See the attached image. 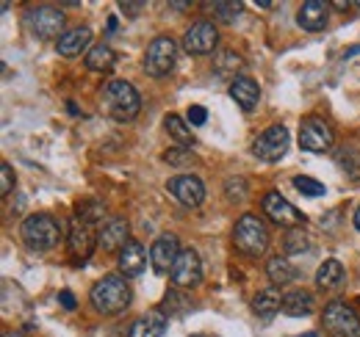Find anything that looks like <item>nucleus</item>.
Wrapping results in <instances>:
<instances>
[{
	"label": "nucleus",
	"mask_w": 360,
	"mask_h": 337,
	"mask_svg": "<svg viewBox=\"0 0 360 337\" xmlns=\"http://www.w3.org/2000/svg\"><path fill=\"white\" fill-rule=\"evenodd\" d=\"M103 111L117 122H131L141 111V97L128 81H108L103 88Z\"/></svg>",
	"instance_id": "obj_1"
},
{
	"label": "nucleus",
	"mask_w": 360,
	"mask_h": 337,
	"mask_svg": "<svg viewBox=\"0 0 360 337\" xmlns=\"http://www.w3.org/2000/svg\"><path fill=\"white\" fill-rule=\"evenodd\" d=\"M233 244L236 249L247 257H261L269 246V227L261 216L244 213L233 227Z\"/></svg>",
	"instance_id": "obj_2"
},
{
	"label": "nucleus",
	"mask_w": 360,
	"mask_h": 337,
	"mask_svg": "<svg viewBox=\"0 0 360 337\" xmlns=\"http://www.w3.org/2000/svg\"><path fill=\"white\" fill-rule=\"evenodd\" d=\"M91 307L97 310V312H103V315H117V312H122V310H128V304H131V288H128V282L120 277V274H108V277H103L94 288H91Z\"/></svg>",
	"instance_id": "obj_3"
},
{
	"label": "nucleus",
	"mask_w": 360,
	"mask_h": 337,
	"mask_svg": "<svg viewBox=\"0 0 360 337\" xmlns=\"http://www.w3.org/2000/svg\"><path fill=\"white\" fill-rule=\"evenodd\" d=\"M20 235H22V244L28 249L47 252V249H56L58 246V241H61V224L50 213H34V216H28L22 221Z\"/></svg>",
	"instance_id": "obj_4"
},
{
	"label": "nucleus",
	"mask_w": 360,
	"mask_h": 337,
	"mask_svg": "<svg viewBox=\"0 0 360 337\" xmlns=\"http://www.w3.org/2000/svg\"><path fill=\"white\" fill-rule=\"evenodd\" d=\"M321 324L333 337H360V318L347 301H330L321 312Z\"/></svg>",
	"instance_id": "obj_5"
},
{
	"label": "nucleus",
	"mask_w": 360,
	"mask_h": 337,
	"mask_svg": "<svg viewBox=\"0 0 360 337\" xmlns=\"http://www.w3.org/2000/svg\"><path fill=\"white\" fill-rule=\"evenodd\" d=\"M175 58H178L175 39L172 37H155L144 53V72L150 78H164L175 70Z\"/></svg>",
	"instance_id": "obj_6"
},
{
	"label": "nucleus",
	"mask_w": 360,
	"mask_h": 337,
	"mask_svg": "<svg viewBox=\"0 0 360 337\" xmlns=\"http://www.w3.org/2000/svg\"><path fill=\"white\" fill-rule=\"evenodd\" d=\"M25 25L34 37L39 39H53V37H64V11L61 8H53V6H37V8H28L25 14Z\"/></svg>",
	"instance_id": "obj_7"
},
{
	"label": "nucleus",
	"mask_w": 360,
	"mask_h": 337,
	"mask_svg": "<svg viewBox=\"0 0 360 337\" xmlns=\"http://www.w3.org/2000/svg\"><path fill=\"white\" fill-rule=\"evenodd\" d=\"M288 144H291V136H288V127L285 125H271L269 130H264L255 141H252V152L255 158L274 164L280 161L285 152H288Z\"/></svg>",
	"instance_id": "obj_8"
},
{
	"label": "nucleus",
	"mask_w": 360,
	"mask_h": 337,
	"mask_svg": "<svg viewBox=\"0 0 360 337\" xmlns=\"http://www.w3.org/2000/svg\"><path fill=\"white\" fill-rule=\"evenodd\" d=\"M169 279L178 291H186V288H197L200 279H202V263H200V254L194 249H183L169 271Z\"/></svg>",
	"instance_id": "obj_9"
},
{
	"label": "nucleus",
	"mask_w": 360,
	"mask_h": 337,
	"mask_svg": "<svg viewBox=\"0 0 360 337\" xmlns=\"http://www.w3.org/2000/svg\"><path fill=\"white\" fill-rule=\"evenodd\" d=\"M330 144H333V130L324 119H319V117L302 119V125H300V147L305 152H324V150H330Z\"/></svg>",
	"instance_id": "obj_10"
},
{
	"label": "nucleus",
	"mask_w": 360,
	"mask_h": 337,
	"mask_svg": "<svg viewBox=\"0 0 360 337\" xmlns=\"http://www.w3.org/2000/svg\"><path fill=\"white\" fill-rule=\"evenodd\" d=\"M167 191L178 199L180 205H186V208H200L202 199H205V185L194 174H178V177H172L167 183Z\"/></svg>",
	"instance_id": "obj_11"
},
{
	"label": "nucleus",
	"mask_w": 360,
	"mask_h": 337,
	"mask_svg": "<svg viewBox=\"0 0 360 337\" xmlns=\"http://www.w3.org/2000/svg\"><path fill=\"white\" fill-rule=\"evenodd\" d=\"M264 213L277 227H300V224H305V216L297 211L288 199H283L277 191H269L264 197Z\"/></svg>",
	"instance_id": "obj_12"
},
{
	"label": "nucleus",
	"mask_w": 360,
	"mask_h": 337,
	"mask_svg": "<svg viewBox=\"0 0 360 337\" xmlns=\"http://www.w3.org/2000/svg\"><path fill=\"white\" fill-rule=\"evenodd\" d=\"M183 252L178 244V238L172 232H164L153 241V249H150V263H153V271L155 274H169L178 254Z\"/></svg>",
	"instance_id": "obj_13"
},
{
	"label": "nucleus",
	"mask_w": 360,
	"mask_h": 337,
	"mask_svg": "<svg viewBox=\"0 0 360 337\" xmlns=\"http://www.w3.org/2000/svg\"><path fill=\"white\" fill-rule=\"evenodd\" d=\"M217 39H219L217 28L202 20V22H194V25L183 34V50L191 53V55H208V53L217 47Z\"/></svg>",
	"instance_id": "obj_14"
},
{
	"label": "nucleus",
	"mask_w": 360,
	"mask_h": 337,
	"mask_svg": "<svg viewBox=\"0 0 360 337\" xmlns=\"http://www.w3.org/2000/svg\"><path fill=\"white\" fill-rule=\"evenodd\" d=\"M128 244H131V241H128V221L120 218V216L108 218V221L100 227V232H97V246H100L103 252H122Z\"/></svg>",
	"instance_id": "obj_15"
},
{
	"label": "nucleus",
	"mask_w": 360,
	"mask_h": 337,
	"mask_svg": "<svg viewBox=\"0 0 360 337\" xmlns=\"http://www.w3.org/2000/svg\"><path fill=\"white\" fill-rule=\"evenodd\" d=\"M94 244H97L94 227L86 224V221H81V218L75 216L72 224H70V249H72V254L81 257V263H84V260H89L91 252H94Z\"/></svg>",
	"instance_id": "obj_16"
},
{
	"label": "nucleus",
	"mask_w": 360,
	"mask_h": 337,
	"mask_svg": "<svg viewBox=\"0 0 360 337\" xmlns=\"http://www.w3.org/2000/svg\"><path fill=\"white\" fill-rule=\"evenodd\" d=\"M230 97L238 103V108L241 111H255L258 108V103H261V88H258V84L252 81V78H247V75H241V78H236L233 84H230Z\"/></svg>",
	"instance_id": "obj_17"
},
{
	"label": "nucleus",
	"mask_w": 360,
	"mask_h": 337,
	"mask_svg": "<svg viewBox=\"0 0 360 337\" xmlns=\"http://www.w3.org/2000/svg\"><path fill=\"white\" fill-rule=\"evenodd\" d=\"M327 20H330V6L327 3L308 0V3L300 6V14H297L300 28H305V31H321L327 25Z\"/></svg>",
	"instance_id": "obj_18"
},
{
	"label": "nucleus",
	"mask_w": 360,
	"mask_h": 337,
	"mask_svg": "<svg viewBox=\"0 0 360 337\" xmlns=\"http://www.w3.org/2000/svg\"><path fill=\"white\" fill-rule=\"evenodd\" d=\"M167 315L164 310H150L147 315H141L131 326V335L128 337H164L167 335Z\"/></svg>",
	"instance_id": "obj_19"
},
{
	"label": "nucleus",
	"mask_w": 360,
	"mask_h": 337,
	"mask_svg": "<svg viewBox=\"0 0 360 337\" xmlns=\"http://www.w3.org/2000/svg\"><path fill=\"white\" fill-rule=\"evenodd\" d=\"M147 252H144V246L139 244V241H131L120 257H117V265H120V271L125 274V277H139L141 271H144V265H147Z\"/></svg>",
	"instance_id": "obj_20"
},
{
	"label": "nucleus",
	"mask_w": 360,
	"mask_h": 337,
	"mask_svg": "<svg viewBox=\"0 0 360 337\" xmlns=\"http://www.w3.org/2000/svg\"><path fill=\"white\" fill-rule=\"evenodd\" d=\"M91 42V31L89 28H72V31H67L61 39H58V53L64 55V58H75V55H81Z\"/></svg>",
	"instance_id": "obj_21"
},
{
	"label": "nucleus",
	"mask_w": 360,
	"mask_h": 337,
	"mask_svg": "<svg viewBox=\"0 0 360 337\" xmlns=\"http://www.w3.org/2000/svg\"><path fill=\"white\" fill-rule=\"evenodd\" d=\"M311 312H314V293H308V291H291L288 296H283V315L305 318Z\"/></svg>",
	"instance_id": "obj_22"
},
{
	"label": "nucleus",
	"mask_w": 360,
	"mask_h": 337,
	"mask_svg": "<svg viewBox=\"0 0 360 337\" xmlns=\"http://www.w3.org/2000/svg\"><path fill=\"white\" fill-rule=\"evenodd\" d=\"M277 310H283V298H280L277 288H266V291H261V293L252 298V312L258 318H264V321L274 318Z\"/></svg>",
	"instance_id": "obj_23"
},
{
	"label": "nucleus",
	"mask_w": 360,
	"mask_h": 337,
	"mask_svg": "<svg viewBox=\"0 0 360 337\" xmlns=\"http://www.w3.org/2000/svg\"><path fill=\"white\" fill-rule=\"evenodd\" d=\"M344 282V265L338 260H324L316 271V285L321 291H335Z\"/></svg>",
	"instance_id": "obj_24"
},
{
	"label": "nucleus",
	"mask_w": 360,
	"mask_h": 337,
	"mask_svg": "<svg viewBox=\"0 0 360 337\" xmlns=\"http://www.w3.org/2000/svg\"><path fill=\"white\" fill-rule=\"evenodd\" d=\"M241 67H244V61H241V55L233 53V50H222V53L214 58V72H217L219 78L230 81V84H233L236 78H241V75H238Z\"/></svg>",
	"instance_id": "obj_25"
},
{
	"label": "nucleus",
	"mask_w": 360,
	"mask_h": 337,
	"mask_svg": "<svg viewBox=\"0 0 360 337\" xmlns=\"http://www.w3.org/2000/svg\"><path fill=\"white\" fill-rule=\"evenodd\" d=\"M84 61H86V70H91V72H108L117 64V53L108 44H94Z\"/></svg>",
	"instance_id": "obj_26"
},
{
	"label": "nucleus",
	"mask_w": 360,
	"mask_h": 337,
	"mask_svg": "<svg viewBox=\"0 0 360 337\" xmlns=\"http://www.w3.org/2000/svg\"><path fill=\"white\" fill-rule=\"evenodd\" d=\"M266 274H269V279L274 285H288L294 277H297V271H294V265L288 263V257H269V263H266Z\"/></svg>",
	"instance_id": "obj_27"
},
{
	"label": "nucleus",
	"mask_w": 360,
	"mask_h": 337,
	"mask_svg": "<svg viewBox=\"0 0 360 337\" xmlns=\"http://www.w3.org/2000/svg\"><path fill=\"white\" fill-rule=\"evenodd\" d=\"M164 127H167V133L178 141V144H183V147H191L194 144V136H191V127L186 125L183 119H180L178 114H169L167 119H164Z\"/></svg>",
	"instance_id": "obj_28"
},
{
	"label": "nucleus",
	"mask_w": 360,
	"mask_h": 337,
	"mask_svg": "<svg viewBox=\"0 0 360 337\" xmlns=\"http://www.w3.org/2000/svg\"><path fill=\"white\" fill-rule=\"evenodd\" d=\"M335 161H338V166L347 171L349 180H358L360 177V152L355 147H344V150L335 155Z\"/></svg>",
	"instance_id": "obj_29"
},
{
	"label": "nucleus",
	"mask_w": 360,
	"mask_h": 337,
	"mask_svg": "<svg viewBox=\"0 0 360 337\" xmlns=\"http://www.w3.org/2000/svg\"><path fill=\"white\" fill-rule=\"evenodd\" d=\"M81 221H86V224H97V221H103V216H105V205L103 202H84V205H78V213H75Z\"/></svg>",
	"instance_id": "obj_30"
},
{
	"label": "nucleus",
	"mask_w": 360,
	"mask_h": 337,
	"mask_svg": "<svg viewBox=\"0 0 360 337\" xmlns=\"http://www.w3.org/2000/svg\"><path fill=\"white\" fill-rule=\"evenodd\" d=\"M294 188L300 191V194H305V197H321V194H327V188L314 180V177H305V174H297L294 177Z\"/></svg>",
	"instance_id": "obj_31"
},
{
	"label": "nucleus",
	"mask_w": 360,
	"mask_h": 337,
	"mask_svg": "<svg viewBox=\"0 0 360 337\" xmlns=\"http://www.w3.org/2000/svg\"><path fill=\"white\" fill-rule=\"evenodd\" d=\"M311 249V244H308V238H305V232L302 230H291L288 235H285V254H302Z\"/></svg>",
	"instance_id": "obj_32"
},
{
	"label": "nucleus",
	"mask_w": 360,
	"mask_h": 337,
	"mask_svg": "<svg viewBox=\"0 0 360 337\" xmlns=\"http://www.w3.org/2000/svg\"><path fill=\"white\" fill-rule=\"evenodd\" d=\"M241 11H244L241 3H214V14H217V20H219V22H227V25L236 22Z\"/></svg>",
	"instance_id": "obj_33"
},
{
	"label": "nucleus",
	"mask_w": 360,
	"mask_h": 337,
	"mask_svg": "<svg viewBox=\"0 0 360 337\" xmlns=\"http://www.w3.org/2000/svg\"><path fill=\"white\" fill-rule=\"evenodd\" d=\"M188 307H191V304H188V298L180 293L178 288L167 293V304H164V310H167L169 315H183V312H188Z\"/></svg>",
	"instance_id": "obj_34"
},
{
	"label": "nucleus",
	"mask_w": 360,
	"mask_h": 337,
	"mask_svg": "<svg viewBox=\"0 0 360 337\" xmlns=\"http://www.w3.org/2000/svg\"><path fill=\"white\" fill-rule=\"evenodd\" d=\"M164 161H167V164H175V166L191 164V161H194V152H191V147H175V150H169V152L164 155Z\"/></svg>",
	"instance_id": "obj_35"
},
{
	"label": "nucleus",
	"mask_w": 360,
	"mask_h": 337,
	"mask_svg": "<svg viewBox=\"0 0 360 337\" xmlns=\"http://www.w3.org/2000/svg\"><path fill=\"white\" fill-rule=\"evenodd\" d=\"M11 191H14V171H11L8 164H3V166H0V194L6 197V194H11Z\"/></svg>",
	"instance_id": "obj_36"
},
{
	"label": "nucleus",
	"mask_w": 360,
	"mask_h": 337,
	"mask_svg": "<svg viewBox=\"0 0 360 337\" xmlns=\"http://www.w3.org/2000/svg\"><path fill=\"white\" fill-rule=\"evenodd\" d=\"M186 119H188V125L200 127V125H205V119H208V111H205L202 105H191V108H188V114H186Z\"/></svg>",
	"instance_id": "obj_37"
},
{
	"label": "nucleus",
	"mask_w": 360,
	"mask_h": 337,
	"mask_svg": "<svg viewBox=\"0 0 360 337\" xmlns=\"http://www.w3.org/2000/svg\"><path fill=\"white\" fill-rule=\"evenodd\" d=\"M58 301H61L64 310H75V296L70 293V291H61V293H58Z\"/></svg>",
	"instance_id": "obj_38"
},
{
	"label": "nucleus",
	"mask_w": 360,
	"mask_h": 337,
	"mask_svg": "<svg viewBox=\"0 0 360 337\" xmlns=\"http://www.w3.org/2000/svg\"><path fill=\"white\" fill-rule=\"evenodd\" d=\"M120 8H122V11H128V17H136V14L144 8V3H125V0H122V3H120Z\"/></svg>",
	"instance_id": "obj_39"
},
{
	"label": "nucleus",
	"mask_w": 360,
	"mask_h": 337,
	"mask_svg": "<svg viewBox=\"0 0 360 337\" xmlns=\"http://www.w3.org/2000/svg\"><path fill=\"white\" fill-rule=\"evenodd\" d=\"M3 337H25V335H22V332H6Z\"/></svg>",
	"instance_id": "obj_40"
},
{
	"label": "nucleus",
	"mask_w": 360,
	"mask_h": 337,
	"mask_svg": "<svg viewBox=\"0 0 360 337\" xmlns=\"http://www.w3.org/2000/svg\"><path fill=\"white\" fill-rule=\"evenodd\" d=\"M355 230H360V208H358V213H355Z\"/></svg>",
	"instance_id": "obj_41"
},
{
	"label": "nucleus",
	"mask_w": 360,
	"mask_h": 337,
	"mask_svg": "<svg viewBox=\"0 0 360 337\" xmlns=\"http://www.w3.org/2000/svg\"><path fill=\"white\" fill-rule=\"evenodd\" d=\"M300 337H319L316 332H305V335H300Z\"/></svg>",
	"instance_id": "obj_42"
}]
</instances>
